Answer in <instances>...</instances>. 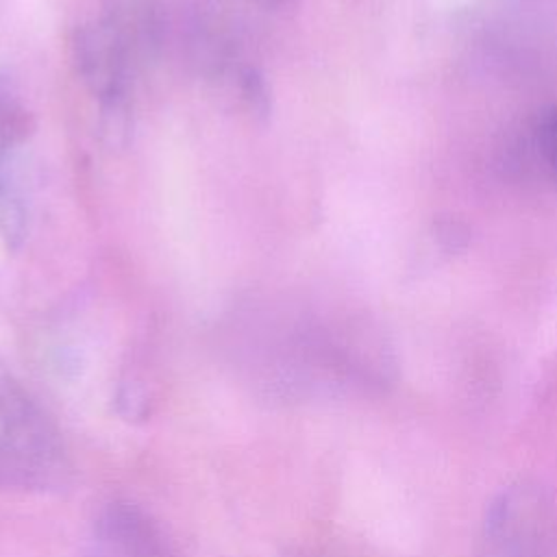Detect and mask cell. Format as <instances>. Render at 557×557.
Instances as JSON below:
<instances>
[{"label":"cell","mask_w":557,"mask_h":557,"mask_svg":"<svg viewBox=\"0 0 557 557\" xmlns=\"http://www.w3.org/2000/svg\"><path fill=\"white\" fill-rule=\"evenodd\" d=\"M516 159L557 187V104L533 113L516 139Z\"/></svg>","instance_id":"6"},{"label":"cell","mask_w":557,"mask_h":557,"mask_svg":"<svg viewBox=\"0 0 557 557\" xmlns=\"http://www.w3.org/2000/svg\"><path fill=\"white\" fill-rule=\"evenodd\" d=\"M250 2H255V4H259V7H268V9H272V7L283 4L285 0H250Z\"/></svg>","instance_id":"9"},{"label":"cell","mask_w":557,"mask_h":557,"mask_svg":"<svg viewBox=\"0 0 557 557\" xmlns=\"http://www.w3.org/2000/svg\"><path fill=\"white\" fill-rule=\"evenodd\" d=\"M65 474V450L46 411L0 372V487L44 490Z\"/></svg>","instance_id":"1"},{"label":"cell","mask_w":557,"mask_h":557,"mask_svg":"<svg viewBox=\"0 0 557 557\" xmlns=\"http://www.w3.org/2000/svg\"><path fill=\"white\" fill-rule=\"evenodd\" d=\"M100 22L135 74L159 59L170 30L168 9L161 0H111Z\"/></svg>","instance_id":"3"},{"label":"cell","mask_w":557,"mask_h":557,"mask_svg":"<svg viewBox=\"0 0 557 557\" xmlns=\"http://www.w3.org/2000/svg\"><path fill=\"white\" fill-rule=\"evenodd\" d=\"M30 128V117L26 109L11 94L9 85L0 78V152L17 146Z\"/></svg>","instance_id":"8"},{"label":"cell","mask_w":557,"mask_h":557,"mask_svg":"<svg viewBox=\"0 0 557 557\" xmlns=\"http://www.w3.org/2000/svg\"><path fill=\"white\" fill-rule=\"evenodd\" d=\"M483 557H557V509L544 487L518 481L485 509Z\"/></svg>","instance_id":"2"},{"label":"cell","mask_w":557,"mask_h":557,"mask_svg":"<svg viewBox=\"0 0 557 557\" xmlns=\"http://www.w3.org/2000/svg\"><path fill=\"white\" fill-rule=\"evenodd\" d=\"M91 557H174V553L141 509L115 503L96 522Z\"/></svg>","instance_id":"4"},{"label":"cell","mask_w":557,"mask_h":557,"mask_svg":"<svg viewBox=\"0 0 557 557\" xmlns=\"http://www.w3.org/2000/svg\"><path fill=\"white\" fill-rule=\"evenodd\" d=\"M187 52L194 67L207 81L224 85L242 65L239 39L220 7L198 9L187 28Z\"/></svg>","instance_id":"5"},{"label":"cell","mask_w":557,"mask_h":557,"mask_svg":"<svg viewBox=\"0 0 557 557\" xmlns=\"http://www.w3.org/2000/svg\"><path fill=\"white\" fill-rule=\"evenodd\" d=\"M28 213L26 202L15 183L0 168V239L9 248H17L26 237Z\"/></svg>","instance_id":"7"}]
</instances>
